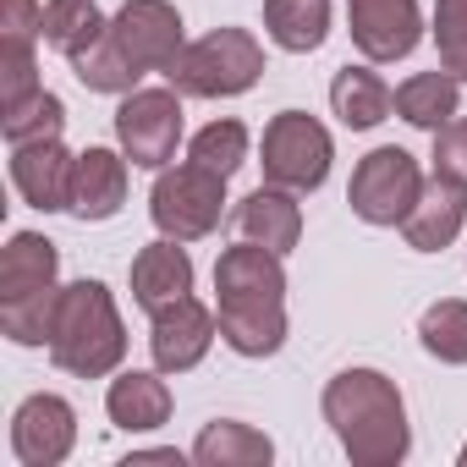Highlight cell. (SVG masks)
I'll list each match as a JSON object with an SVG mask.
<instances>
[{"mask_svg":"<svg viewBox=\"0 0 467 467\" xmlns=\"http://www.w3.org/2000/svg\"><path fill=\"white\" fill-rule=\"evenodd\" d=\"M214 297H286V254L237 237L214 259Z\"/></svg>","mask_w":467,"mask_h":467,"instance_id":"ffe728a7","label":"cell"},{"mask_svg":"<svg viewBox=\"0 0 467 467\" xmlns=\"http://www.w3.org/2000/svg\"><path fill=\"white\" fill-rule=\"evenodd\" d=\"M61 286V248L45 231H12L0 248V303L17 297H39Z\"/></svg>","mask_w":467,"mask_h":467,"instance_id":"d6986e66","label":"cell"},{"mask_svg":"<svg viewBox=\"0 0 467 467\" xmlns=\"http://www.w3.org/2000/svg\"><path fill=\"white\" fill-rule=\"evenodd\" d=\"M50 363L72 379H110L127 363V325L105 281H72L56 297L50 319Z\"/></svg>","mask_w":467,"mask_h":467,"instance_id":"7a4b0ae2","label":"cell"},{"mask_svg":"<svg viewBox=\"0 0 467 467\" xmlns=\"http://www.w3.org/2000/svg\"><path fill=\"white\" fill-rule=\"evenodd\" d=\"M132 462H182V451H176V445H160V451H132V456H127V467H132Z\"/></svg>","mask_w":467,"mask_h":467,"instance_id":"836d02e7","label":"cell"},{"mask_svg":"<svg viewBox=\"0 0 467 467\" xmlns=\"http://www.w3.org/2000/svg\"><path fill=\"white\" fill-rule=\"evenodd\" d=\"M396 116H401L407 127H418V132L434 138L445 121L462 116V83H456L445 67H434V72H412V78L396 88Z\"/></svg>","mask_w":467,"mask_h":467,"instance_id":"603a6c76","label":"cell"},{"mask_svg":"<svg viewBox=\"0 0 467 467\" xmlns=\"http://www.w3.org/2000/svg\"><path fill=\"white\" fill-rule=\"evenodd\" d=\"M160 78L182 99H237L265 78V45L248 28H214L192 39Z\"/></svg>","mask_w":467,"mask_h":467,"instance_id":"3957f363","label":"cell"},{"mask_svg":"<svg viewBox=\"0 0 467 467\" xmlns=\"http://www.w3.org/2000/svg\"><path fill=\"white\" fill-rule=\"evenodd\" d=\"M248 149H254V138H248V127L237 116H220V121H209V127H198L187 138V160L214 171V176H225V182L248 165Z\"/></svg>","mask_w":467,"mask_h":467,"instance_id":"484cf974","label":"cell"},{"mask_svg":"<svg viewBox=\"0 0 467 467\" xmlns=\"http://www.w3.org/2000/svg\"><path fill=\"white\" fill-rule=\"evenodd\" d=\"M418 192H423V171L401 143L368 149L352 165V182H347V203L363 225H401L407 209L418 203Z\"/></svg>","mask_w":467,"mask_h":467,"instance_id":"52a82bcc","label":"cell"},{"mask_svg":"<svg viewBox=\"0 0 467 467\" xmlns=\"http://www.w3.org/2000/svg\"><path fill=\"white\" fill-rule=\"evenodd\" d=\"M67 132V105L61 94L39 88L28 94L23 105H6L0 110V138H6V149H23V143H45V138H61Z\"/></svg>","mask_w":467,"mask_h":467,"instance_id":"83f0119b","label":"cell"},{"mask_svg":"<svg viewBox=\"0 0 467 467\" xmlns=\"http://www.w3.org/2000/svg\"><path fill=\"white\" fill-rule=\"evenodd\" d=\"M187 116H182V94L165 88H132L116 105V149L138 165V171H165L176 165Z\"/></svg>","mask_w":467,"mask_h":467,"instance_id":"8992f818","label":"cell"},{"mask_svg":"<svg viewBox=\"0 0 467 467\" xmlns=\"http://www.w3.org/2000/svg\"><path fill=\"white\" fill-rule=\"evenodd\" d=\"M429 171H434L440 182H456V187H467V116H456V121H445V127L434 132Z\"/></svg>","mask_w":467,"mask_h":467,"instance_id":"1f68e13d","label":"cell"},{"mask_svg":"<svg viewBox=\"0 0 467 467\" xmlns=\"http://www.w3.org/2000/svg\"><path fill=\"white\" fill-rule=\"evenodd\" d=\"M462 225H467V187L434 176V182H423L418 203L407 209L401 237H407L412 254H440V248H451L462 237Z\"/></svg>","mask_w":467,"mask_h":467,"instance_id":"ac0fdd59","label":"cell"},{"mask_svg":"<svg viewBox=\"0 0 467 467\" xmlns=\"http://www.w3.org/2000/svg\"><path fill=\"white\" fill-rule=\"evenodd\" d=\"M127 286H132V303L143 314H160L165 303L187 297L192 292V259H187V243L176 237H154L149 248H138L132 270H127Z\"/></svg>","mask_w":467,"mask_h":467,"instance_id":"e0dca14e","label":"cell"},{"mask_svg":"<svg viewBox=\"0 0 467 467\" xmlns=\"http://www.w3.org/2000/svg\"><path fill=\"white\" fill-rule=\"evenodd\" d=\"M220 341L237 358H275L286 347V297H214Z\"/></svg>","mask_w":467,"mask_h":467,"instance_id":"4fadbf2b","label":"cell"},{"mask_svg":"<svg viewBox=\"0 0 467 467\" xmlns=\"http://www.w3.org/2000/svg\"><path fill=\"white\" fill-rule=\"evenodd\" d=\"M418 347H423L434 363L467 368V297H440V303H429L423 319H418Z\"/></svg>","mask_w":467,"mask_h":467,"instance_id":"4316f807","label":"cell"},{"mask_svg":"<svg viewBox=\"0 0 467 467\" xmlns=\"http://www.w3.org/2000/svg\"><path fill=\"white\" fill-rule=\"evenodd\" d=\"M456 462H462V467H467V445H462V451H456Z\"/></svg>","mask_w":467,"mask_h":467,"instance_id":"e575fe53","label":"cell"},{"mask_svg":"<svg viewBox=\"0 0 467 467\" xmlns=\"http://www.w3.org/2000/svg\"><path fill=\"white\" fill-rule=\"evenodd\" d=\"M220 341V319H214V308H203L192 292L187 297H176V303H165L160 314H149V358H154V368L160 374H192L203 358H209V347Z\"/></svg>","mask_w":467,"mask_h":467,"instance_id":"ba28073f","label":"cell"},{"mask_svg":"<svg viewBox=\"0 0 467 467\" xmlns=\"http://www.w3.org/2000/svg\"><path fill=\"white\" fill-rule=\"evenodd\" d=\"M67 67H72V78H78L88 94H116V99H121V94H132V88L143 83V72L127 61V50L110 39V28H105L99 39H88L83 50H72Z\"/></svg>","mask_w":467,"mask_h":467,"instance_id":"d4e9b609","label":"cell"},{"mask_svg":"<svg viewBox=\"0 0 467 467\" xmlns=\"http://www.w3.org/2000/svg\"><path fill=\"white\" fill-rule=\"evenodd\" d=\"M434 45H440V67L467 83V0H434Z\"/></svg>","mask_w":467,"mask_h":467,"instance_id":"f546056e","label":"cell"},{"mask_svg":"<svg viewBox=\"0 0 467 467\" xmlns=\"http://www.w3.org/2000/svg\"><path fill=\"white\" fill-rule=\"evenodd\" d=\"M39 61H34V45H0V110L6 105H23L28 94H39Z\"/></svg>","mask_w":467,"mask_h":467,"instance_id":"4dcf8cb0","label":"cell"},{"mask_svg":"<svg viewBox=\"0 0 467 467\" xmlns=\"http://www.w3.org/2000/svg\"><path fill=\"white\" fill-rule=\"evenodd\" d=\"M198 467H270L275 462V440L243 418H214L198 429L192 451H187Z\"/></svg>","mask_w":467,"mask_h":467,"instance_id":"44dd1931","label":"cell"},{"mask_svg":"<svg viewBox=\"0 0 467 467\" xmlns=\"http://www.w3.org/2000/svg\"><path fill=\"white\" fill-rule=\"evenodd\" d=\"M105 28H110V17L94 6V0H45V45H56L61 56L83 50Z\"/></svg>","mask_w":467,"mask_h":467,"instance_id":"f1b7e54d","label":"cell"},{"mask_svg":"<svg viewBox=\"0 0 467 467\" xmlns=\"http://www.w3.org/2000/svg\"><path fill=\"white\" fill-rule=\"evenodd\" d=\"M225 214V176L182 160V165H165L154 171V187H149V220L160 237H176V243H203L209 231L220 225Z\"/></svg>","mask_w":467,"mask_h":467,"instance_id":"5b68a950","label":"cell"},{"mask_svg":"<svg viewBox=\"0 0 467 467\" xmlns=\"http://www.w3.org/2000/svg\"><path fill=\"white\" fill-rule=\"evenodd\" d=\"M347 34L363 61L390 67L418 50L423 12H418V0H347Z\"/></svg>","mask_w":467,"mask_h":467,"instance_id":"8fae6325","label":"cell"},{"mask_svg":"<svg viewBox=\"0 0 467 467\" xmlns=\"http://www.w3.org/2000/svg\"><path fill=\"white\" fill-rule=\"evenodd\" d=\"M110 39L127 50V61L143 78L165 72L187 50V28H182V12L171 0H121V12L110 17Z\"/></svg>","mask_w":467,"mask_h":467,"instance_id":"9c48e42d","label":"cell"},{"mask_svg":"<svg viewBox=\"0 0 467 467\" xmlns=\"http://www.w3.org/2000/svg\"><path fill=\"white\" fill-rule=\"evenodd\" d=\"M78 451V407L56 390H34L12 412V456L23 467H61Z\"/></svg>","mask_w":467,"mask_h":467,"instance_id":"30bf717a","label":"cell"},{"mask_svg":"<svg viewBox=\"0 0 467 467\" xmlns=\"http://www.w3.org/2000/svg\"><path fill=\"white\" fill-rule=\"evenodd\" d=\"M330 110L341 116V127L368 132V127H379V121L396 110V88L374 72V61H363V67H341V72L330 78Z\"/></svg>","mask_w":467,"mask_h":467,"instance_id":"7402d4cb","label":"cell"},{"mask_svg":"<svg viewBox=\"0 0 467 467\" xmlns=\"http://www.w3.org/2000/svg\"><path fill=\"white\" fill-rule=\"evenodd\" d=\"M231 231L248 237V243H259V248L292 254L303 243V203H297V192L265 182V187H254L237 209H231Z\"/></svg>","mask_w":467,"mask_h":467,"instance_id":"2e32d148","label":"cell"},{"mask_svg":"<svg viewBox=\"0 0 467 467\" xmlns=\"http://www.w3.org/2000/svg\"><path fill=\"white\" fill-rule=\"evenodd\" d=\"M319 412L352 467H401L412 456V423L401 385L379 368H341L325 379Z\"/></svg>","mask_w":467,"mask_h":467,"instance_id":"6da1fadb","label":"cell"},{"mask_svg":"<svg viewBox=\"0 0 467 467\" xmlns=\"http://www.w3.org/2000/svg\"><path fill=\"white\" fill-rule=\"evenodd\" d=\"M39 39H45L39 0H0V45H39Z\"/></svg>","mask_w":467,"mask_h":467,"instance_id":"d6a6232c","label":"cell"},{"mask_svg":"<svg viewBox=\"0 0 467 467\" xmlns=\"http://www.w3.org/2000/svg\"><path fill=\"white\" fill-rule=\"evenodd\" d=\"M330 0H265V34L286 56H314L330 39Z\"/></svg>","mask_w":467,"mask_h":467,"instance_id":"cb8c5ba5","label":"cell"},{"mask_svg":"<svg viewBox=\"0 0 467 467\" xmlns=\"http://www.w3.org/2000/svg\"><path fill=\"white\" fill-rule=\"evenodd\" d=\"M171 374L160 368H116L105 385V418L121 434H154L171 423Z\"/></svg>","mask_w":467,"mask_h":467,"instance_id":"9a60e30c","label":"cell"},{"mask_svg":"<svg viewBox=\"0 0 467 467\" xmlns=\"http://www.w3.org/2000/svg\"><path fill=\"white\" fill-rule=\"evenodd\" d=\"M259 165H265V182L270 187H286L297 198L319 192L330 182V165H336V138L319 116L308 110H281L270 116L265 127V143H259Z\"/></svg>","mask_w":467,"mask_h":467,"instance_id":"277c9868","label":"cell"},{"mask_svg":"<svg viewBox=\"0 0 467 467\" xmlns=\"http://www.w3.org/2000/svg\"><path fill=\"white\" fill-rule=\"evenodd\" d=\"M127 171H132V160L121 154V149H105V143H88L83 154H78V176H72V220H83V225H105V220H116L121 214V203H127Z\"/></svg>","mask_w":467,"mask_h":467,"instance_id":"5bb4252c","label":"cell"},{"mask_svg":"<svg viewBox=\"0 0 467 467\" xmlns=\"http://www.w3.org/2000/svg\"><path fill=\"white\" fill-rule=\"evenodd\" d=\"M72 176H78V154H72L61 138L12 149V187H17V198H23L28 209H39V214L72 209Z\"/></svg>","mask_w":467,"mask_h":467,"instance_id":"7c38bea8","label":"cell"}]
</instances>
